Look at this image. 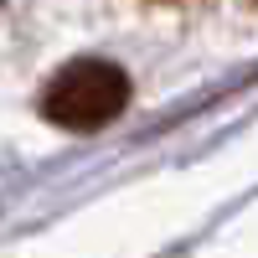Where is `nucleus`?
I'll return each mask as SVG.
<instances>
[{"label": "nucleus", "mask_w": 258, "mask_h": 258, "mask_svg": "<svg viewBox=\"0 0 258 258\" xmlns=\"http://www.w3.org/2000/svg\"><path fill=\"white\" fill-rule=\"evenodd\" d=\"M124 109H129V73L103 57L68 62L41 93V114L57 129H73V135H93V129L114 124Z\"/></svg>", "instance_id": "nucleus-1"}]
</instances>
